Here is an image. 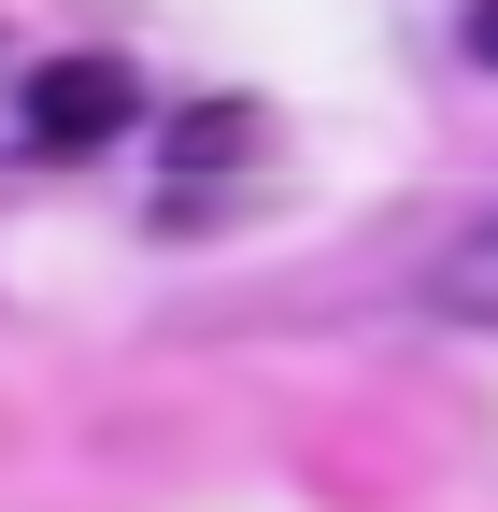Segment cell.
I'll return each instance as SVG.
<instances>
[{"label":"cell","mask_w":498,"mask_h":512,"mask_svg":"<svg viewBox=\"0 0 498 512\" xmlns=\"http://www.w3.org/2000/svg\"><path fill=\"white\" fill-rule=\"evenodd\" d=\"M257 185H271V114L257 100L171 114V143H157V228H228Z\"/></svg>","instance_id":"cell-1"},{"label":"cell","mask_w":498,"mask_h":512,"mask_svg":"<svg viewBox=\"0 0 498 512\" xmlns=\"http://www.w3.org/2000/svg\"><path fill=\"white\" fill-rule=\"evenodd\" d=\"M427 299H442L456 328H498V214H484V228H456L442 256H427Z\"/></svg>","instance_id":"cell-3"},{"label":"cell","mask_w":498,"mask_h":512,"mask_svg":"<svg viewBox=\"0 0 498 512\" xmlns=\"http://www.w3.org/2000/svg\"><path fill=\"white\" fill-rule=\"evenodd\" d=\"M470 57H484V72H498V0H470Z\"/></svg>","instance_id":"cell-4"},{"label":"cell","mask_w":498,"mask_h":512,"mask_svg":"<svg viewBox=\"0 0 498 512\" xmlns=\"http://www.w3.org/2000/svg\"><path fill=\"white\" fill-rule=\"evenodd\" d=\"M129 114H143V72H129V57H43V86H29V157H100Z\"/></svg>","instance_id":"cell-2"}]
</instances>
